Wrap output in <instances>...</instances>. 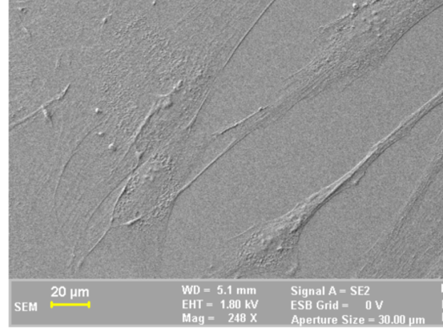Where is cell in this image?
Instances as JSON below:
<instances>
[{
  "instance_id": "6da1fadb",
  "label": "cell",
  "mask_w": 443,
  "mask_h": 335,
  "mask_svg": "<svg viewBox=\"0 0 443 335\" xmlns=\"http://www.w3.org/2000/svg\"><path fill=\"white\" fill-rule=\"evenodd\" d=\"M71 306H74V308H78V306H86V308L88 309H90L91 308V302H86V304H84V302H75V304H72V302H50V308L51 309H54V308H71Z\"/></svg>"
}]
</instances>
